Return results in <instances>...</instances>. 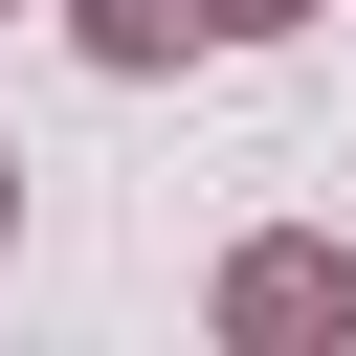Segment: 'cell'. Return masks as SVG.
I'll use <instances>...</instances> for the list:
<instances>
[{"instance_id":"obj_2","label":"cell","mask_w":356,"mask_h":356,"mask_svg":"<svg viewBox=\"0 0 356 356\" xmlns=\"http://www.w3.org/2000/svg\"><path fill=\"white\" fill-rule=\"evenodd\" d=\"M67 44H89V67H178V44H222V22H200V0H67Z\"/></svg>"},{"instance_id":"obj_4","label":"cell","mask_w":356,"mask_h":356,"mask_svg":"<svg viewBox=\"0 0 356 356\" xmlns=\"http://www.w3.org/2000/svg\"><path fill=\"white\" fill-rule=\"evenodd\" d=\"M0 222H22V156H0Z\"/></svg>"},{"instance_id":"obj_3","label":"cell","mask_w":356,"mask_h":356,"mask_svg":"<svg viewBox=\"0 0 356 356\" xmlns=\"http://www.w3.org/2000/svg\"><path fill=\"white\" fill-rule=\"evenodd\" d=\"M200 22H222V44H289V22H312V0H200Z\"/></svg>"},{"instance_id":"obj_1","label":"cell","mask_w":356,"mask_h":356,"mask_svg":"<svg viewBox=\"0 0 356 356\" xmlns=\"http://www.w3.org/2000/svg\"><path fill=\"white\" fill-rule=\"evenodd\" d=\"M222 334H245V356H289V334H356V245H245V267H222Z\"/></svg>"}]
</instances>
